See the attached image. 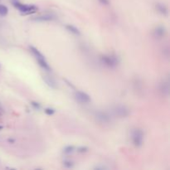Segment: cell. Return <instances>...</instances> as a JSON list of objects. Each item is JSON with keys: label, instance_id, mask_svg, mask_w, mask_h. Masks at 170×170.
<instances>
[{"label": "cell", "instance_id": "5", "mask_svg": "<svg viewBox=\"0 0 170 170\" xmlns=\"http://www.w3.org/2000/svg\"><path fill=\"white\" fill-rule=\"evenodd\" d=\"M75 99L80 104H88L91 100L90 96L83 91H77L75 93Z\"/></svg>", "mask_w": 170, "mask_h": 170}, {"label": "cell", "instance_id": "6", "mask_svg": "<svg viewBox=\"0 0 170 170\" xmlns=\"http://www.w3.org/2000/svg\"><path fill=\"white\" fill-rule=\"evenodd\" d=\"M95 117L100 123L107 124L110 121V116L106 112L104 111H97L95 115Z\"/></svg>", "mask_w": 170, "mask_h": 170}, {"label": "cell", "instance_id": "18", "mask_svg": "<svg viewBox=\"0 0 170 170\" xmlns=\"http://www.w3.org/2000/svg\"><path fill=\"white\" fill-rule=\"evenodd\" d=\"M45 113L48 115H52L54 113H55V110L54 109H52V108H47V109H45Z\"/></svg>", "mask_w": 170, "mask_h": 170}, {"label": "cell", "instance_id": "4", "mask_svg": "<svg viewBox=\"0 0 170 170\" xmlns=\"http://www.w3.org/2000/svg\"><path fill=\"white\" fill-rule=\"evenodd\" d=\"M113 113L115 116L125 118L130 115V110L124 105H117L113 109Z\"/></svg>", "mask_w": 170, "mask_h": 170}, {"label": "cell", "instance_id": "13", "mask_svg": "<svg viewBox=\"0 0 170 170\" xmlns=\"http://www.w3.org/2000/svg\"><path fill=\"white\" fill-rule=\"evenodd\" d=\"M53 19V17L51 15H42L39 17H36L34 18V20L38 21V22H45V21H52Z\"/></svg>", "mask_w": 170, "mask_h": 170}, {"label": "cell", "instance_id": "8", "mask_svg": "<svg viewBox=\"0 0 170 170\" xmlns=\"http://www.w3.org/2000/svg\"><path fill=\"white\" fill-rule=\"evenodd\" d=\"M42 79L45 81V83L47 84L49 87L52 88V89H57V82H56V80H54L52 77L48 76V75H44L43 77H42Z\"/></svg>", "mask_w": 170, "mask_h": 170}, {"label": "cell", "instance_id": "17", "mask_svg": "<svg viewBox=\"0 0 170 170\" xmlns=\"http://www.w3.org/2000/svg\"><path fill=\"white\" fill-rule=\"evenodd\" d=\"M31 105L33 107L35 110H40L41 109V105L37 101H32L31 102Z\"/></svg>", "mask_w": 170, "mask_h": 170}, {"label": "cell", "instance_id": "20", "mask_svg": "<svg viewBox=\"0 0 170 170\" xmlns=\"http://www.w3.org/2000/svg\"><path fill=\"white\" fill-rule=\"evenodd\" d=\"M99 2L103 5H108L109 4V0H99Z\"/></svg>", "mask_w": 170, "mask_h": 170}, {"label": "cell", "instance_id": "3", "mask_svg": "<svg viewBox=\"0 0 170 170\" xmlns=\"http://www.w3.org/2000/svg\"><path fill=\"white\" fill-rule=\"evenodd\" d=\"M14 5L15 7L18 8L19 10L24 13V14H32V13H35L37 11V7H35L33 5H25V4H22L18 2H14Z\"/></svg>", "mask_w": 170, "mask_h": 170}, {"label": "cell", "instance_id": "22", "mask_svg": "<svg viewBox=\"0 0 170 170\" xmlns=\"http://www.w3.org/2000/svg\"><path fill=\"white\" fill-rule=\"evenodd\" d=\"M2 129H3V126H2V125H0V130H2Z\"/></svg>", "mask_w": 170, "mask_h": 170}, {"label": "cell", "instance_id": "2", "mask_svg": "<svg viewBox=\"0 0 170 170\" xmlns=\"http://www.w3.org/2000/svg\"><path fill=\"white\" fill-rule=\"evenodd\" d=\"M100 60L102 61L106 67L113 68L115 67L118 65V59L115 56H111V55H104L100 57Z\"/></svg>", "mask_w": 170, "mask_h": 170}, {"label": "cell", "instance_id": "21", "mask_svg": "<svg viewBox=\"0 0 170 170\" xmlns=\"http://www.w3.org/2000/svg\"><path fill=\"white\" fill-rule=\"evenodd\" d=\"M2 108H1V106H0V115H1V114H2Z\"/></svg>", "mask_w": 170, "mask_h": 170}, {"label": "cell", "instance_id": "10", "mask_svg": "<svg viewBox=\"0 0 170 170\" xmlns=\"http://www.w3.org/2000/svg\"><path fill=\"white\" fill-rule=\"evenodd\" d=\"M29 49H30L31 52L33 54V56L36 57L37 61H40V60H43L45 59V57H44L42 54L39 51L37 50L36 47H33V46H30L29 47Z\"/></svg>", "mask_w": 170, "mask_h": 170}, {"label": "cell", "instance_id": "9", "mask_svg": "<svg viewBox=\"0 0 170 170\" xmlns=\"http://www.w3.org/2000/svg\"><path fill=\"white\" fill-rule=\"evenodd\" d=\"M160 90L162 91V93L164 96H168V94H169V84H168V80H163V82L161 83Z\"/></svg>", "mask_w": 170, "mask_h": 170}, {"label": "cell", "instance_id": "1", "mask_svg": "<svg viewBox=\"0 0 170 170\" xmlns=\"http://www.w3.org/2000/svg\"><path fill=\"white\" fill-rule=\"evenodd\" d=\"M143 141V133L140 129H135L132 132V142L136 148L142 146Z\"/></svg>", "mask_w": 170, "mask_h": 170}, {"label": "cell", "instance_id": "15", "mask_svg": "<svg viewBox=\"0 0 170 170\" xmlns=\"http://www.w3.org/2000/svg\"><path fill=\"white\" fill-rule=\"evenodd\" d=\"M75 151V147L74 146H71V145H68V146L65 147L63 150V152L66 154H70V153H72Z\"/></svg>", "mask_w": 170, "mask_h": 170}, {"label": "cell", "instance_id": "7", "mask_svg": "<svg viewBox=\"0 0 170 170\" xmlns=\"http://www.w3.org/2000/svg\"><path fill=\"white\" fill-rule=\"evenodd\" d=\"M166 34V29L163 26H159L157 27L153 31V37L157 39H162Z\"/></svg>", "mask_w": 170, "mask_h": 170}, {"label": "cell", "instance_id": "11", "mask_svg": "<svg viewBox=\"0 0 170 170\" xmlns=\"http://www.w3.org/2000/svg\"><path fill=\"white\" fill-rule=\"evenodd\" d=\"M156 9L158 10L159 13L163 15V16H167L168 14V8L163 4H157L156 5Z\"/></svg>", "mask_w": 170, "mask_h": 170}, {"label": "cell", "instance_id": "19", "mask_svg": "<svg viewBox=\"0 0 170 170\" xmlns=\"http://www.w3.org/2000/svg\"><path fill=\"white\" fill-rule=\"evenodd\" d=\"M77 151H78V152H80V153H86V152L88 151V148H87V147H84V146L79 147V148H77Z\"/></svg>", "mask_w": 170, "mask_h": 170}, {"label": "cell", "instance_id": "12", "mask_svg": "<svg viewBox=\"0 0 170 170\" xmlns=\"http://www.w3.org/2000/svg\"><path fill=\"white\" fill-rule=\"evenodd\" d=\"M66 28H67V30L69 31L70 33H73L74 35H77V36H79V35H80V34L79 29H78L77 27H75V26H73V25H71V24H67V26H66Z\"/></svg>", "mask_w": 170, "mask_h": 170}, {"label": "cell", "instance_id": "16", "mask_svg": "<svg viewBox=\"0 0 170 170\" xmlns=\"http://www.w3.org/2000/svg\"><path fill=\"white\" fill-rule=\"evenodd\" d=\"M63 165L67 168H71L74 166V163L73 162H71L70 160H65L63 162Z\"/></svg>", "mask_w": 170, "mask_h": 170}, {"label": "cell", "instance_id": "14", "mask_svg": "<svg viewBox=\"0 0 170 170\" xmlns=\"http://www.w3.org/2000/svg\"><path fill=\"white\" fill-rule=\"evenodd\" d=\"M8 13V8L5 5L0 4V16L4 17V16L7 15Z\"/></svg>", "mask_w": 170, "mask_h": 170}]
</instances>
